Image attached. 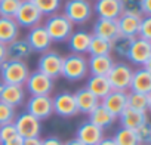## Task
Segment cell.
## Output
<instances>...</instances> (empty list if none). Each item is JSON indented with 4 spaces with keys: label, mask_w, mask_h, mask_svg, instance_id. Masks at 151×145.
<instances>
[{
    "label": "cell",
    "mask_w": 151,
    "mask_h": 145,
    "mask_svg": "<svg viewBox=\"0 0 151 145\" xmlns=\"http://www.w3.org/2000/svg\"><path fill=\"white\" fill-rule=\"evenodd\" d=\"M6 59H8V56H6V45L0 43V64H3Z\"/></svg>",
    "instance_id": "obj_44"
},
{
    "label": "cell",
    "mask_w": 151,
    "mask_h": 145,
    "mask_svg": "<svg viewBox=\"0 0 151 145\" xmlns=\"http://www.w3.org/2000/svg\"><path fill=\"white\" fill-rule=\"evenodd\" d=\"M122 14H130V15H139L141 14V0H120Z\"/></svg>",
    "instance_id": "obj_37"
},
{
    "label": "cell",
    "mask_w": 151,
    "mask_h": 145,
    "mask_svg": "<svg viewBox=\"0 0 151 145\" xmlns=\"http://www.w3.org/2000/svg\"><path fill=\"white\" fill-rule=\"evenodd\" d=\"M19 37V25L14 18L0 17V43L9 45Z\"/></svg>",
    "instance_id": "obj_26"
},
{
    "label": "cell",
    "mask_w": 151,
    "mask_h": 145,
    "mask_svg": "<svg viewBox=\"0 0 151 145\" xmlns=\"http://www.w3.org/2000/svg\"><path fill=\"white\" fill-rule=\"evenodd\" d=\"M15 136H18V133H17L14 123H8V124L0 126V142H5V141L15 138Z\"/></svg>",
    "instance_id": "obj_39"
},
{
    "label": "cell",
    "mask_w": 151,
    "mask_h": 145,
    "mask_svg": "<svg viewBox=\"0 0 151 145\" xmlns=\"http://www.w3.org/2000/svg\"><path fill=\"white\" fill-rule=\"evenodd\" d=\"M22 145H42V139H40V136H37V138H25V139H22Z\"/></svg>",
    "instance_id": "obj_43"
},
{
    "label": "cell",
    "mask_w": 151,
    "mask_h": 145,
    "mask_svg": "<svg viewBox=\"0 0 151 145\" xmlns=\"http://www.w3.org/2000/svg\"><path fill=\"white\" fill-rule=\"evenodd\" d=\"M138 145H145V144H138Z\"/></svg>",
    "instance_id": "obj_48"
},
{
    "label": "cell",
    "mask_w": 151,
    "mask_h": 145,
    "mask_svg": "<svg viewBox=\"0 0 151 145\" xmlns=\"http://www.w3.org/2000/svg\"><path fill=\"white\" fill-rule=\"evenodd\" d=\"M25 108H27L25 111L28 114L34 116L40 121L42 120H47L53 114L52 96H30V99L27 101Z\"/></svg>",
    "instance_id": "obj_12"
},
{
    "label": "cell",
    "mask_w": 151,
    "mask_h": 145,
    "mask_svg": "<svg viewBox=\"0 0 151 145\" xmlns=\"http://www.w3.org/2000/svg\"><path fill=\"white\" fill-rule=\"evenodd\" d=\"M25 40L30 45L31 50L33 52H39V53H43V52L49 50L50 49V45H52V40H50L47 31L45 30V27L42 24L30 28Z\"/></svg>",
    "instance_id": "obj_13"
},
{
    "label": "cell",
    "mask_w": 151,
    "mask_h": 145,
    "mask_svg": "<svg viewBox=\"0 0 151 145\" xmlns=\"http://www.w3.org/2000/svg\"><path fill=\"white\" fill-rule=\"evenodd\" d=\"M91 39H92V33H88L85 30L73 31L71 36L68 37V40H67L71 53H76V55H85V53H88Z\"/></svg>",
    "instance_id": "obj_21"
},
{
    "label": "cell",
    "mask_w": 151,
    "mask_h": 145,
    "mask_svg": "<svg viewBox=\"0 0 151 145\" xmlns=\"http://www.w3.org/2000/svg\"><path fill=\"white\" fill-rule=\"evenodd\" d=\"M73 95H74V99H76L77 110H79V113H82V114H88V116H89V114L101 104V101H99L93 93H91L86 88L77 89Z\"/></svg>",
    "instance_id": "obj_19"
},
{
    "label": "cell",
    "mask_w": 151,
    "mask_h": 145,
    "mask_svg": "<svg viewBox=\"0 0 151 145\" xmlns=\"http://www.w3.org/2000/svg\"><path fill=\"white\" fill-rule=\"evenodd\" d=\"M88 58L85 55L70 53L62 58L61 76L68 82H80L88 76Z\"/></svg>",
    "instance_id": "obj_2"
},
{
    "label": "cell",
    "mask_w": 151,
    "mask_h": 145,
    "mask_svg": "<svg viewBox=\"0 0 151 145\" xmlns=\"http://www.w3.org/2000/svg\"><path fill=\"white\" fill-rule=\"evenodd\" d=\"M142 17L139 15H130V14H122L116 22H117V28H119V34L120 36H126L130 39L138 37V31H139V24H141Z\"/></svg>",
    "instance_id": "obj_18"
},
{
    "label": "cell",
    "mask_w": 151,
    "mask_h": 145,
    "mask_svg": "<svg viewBox=\"0 0 151 145\" xmlns=\"http://www.w3.org/2000/svg\"><path fill=\"white\" fill-rule=\"evenodd\" d=\"M93 14L104 19H117L122 15L120 0H95L92 5Z\"/></svg>",
    "instance_id": "obj_17"
},
{
    "label": "cell",
    "mask_w": 151,
    "mask_h": 145,
    "mask_svg": "<svg viewBox=\"0 0 151 145\" xmlns=\"http://www.w3.org/2000/svg\"><path fill=\"white\" fill-rule=\"evenodd\" d=\"M119 123L122 127L124 129H130V130H135L138 129L142 123H145L148 120V114L147 113H142V111H136L130 107H126L120 114H119Z\"/></svg>",
    "instance_id": "obj_20"
},
{
    "label": "cell",
    "mask_w": 151,
    "mask_h": 145,
    "mask_svg": "<svg viewBox=\"0 0 151 145\" xmlns=\"http://www.w3.org/2000/svg\"><path fill=\"white\" fill-rule=\"evenodd\" d=\"M86 89L91 93H93L99 101H102L111 92V86L107 80V76H91V79L86 83Z\"/></svg>",
    "instance_id": "obj_27"
},
{
    "label": "cell",
    "mask_w": 151,
    "mask_h": 145,
    "mask_svg": "<svg viewBox=\"0 0 151 145\" xmlns=\"http://www.w3.org/2000/svg\"><path fill=\"white\" fill-rule=\"evenodd\" d=\"M14 124H15L18 136H21L22 139L37 138L42 133V121L39 118H36L34 116L28 114L27 111L17 116L15 120H14Z\"/></svg>",
    "instance_id": "obj_10"
},
{
    "label": "cell",
    "mask_w": 151,
    "mask_h": 145,
    "mask_svg": "<svg viewBox=\"0 0 151 145\" xmlns=\"http://www.w3.org/2000/svg\"><path fill=\"white\" fill-rule=\"evenodd\" d=\"M127 107L148 113L151 108V93H136V92H127Z\"/></svg>",
    "instance_id": "obj_29"
},
{
    "label": "cell",
    "mask_w": 151,
    "mask_h": 145,
    "mask_svg": "<svg viewBox=\"0 0 151 145\" xmlns=\"http://www.w3.org/2000/svg\"><path fill=\"white\" fill-rule=\"evenodd\" d=\"M113 65H114V59L111 55L91 56L88 59V71L92 76H107Z\"/></svg>",
    "instance_id": "obj_23"
},
{
    "label": "cell",
    "mask_w": 151,
    "mask_h": 145,
    "mask_svg": "<svg viewBox=\"0 0 151 145\" xmlns=\"http://www.w3.org/2000/svg\"><path fill=\"white\" fill-rule=\"evenodd\" d=\"M33 50L25 39H15L9 45H6V56L12 61H25L31 56Z\"/></svg>",
    "instance_id": "obj_22"
},
{
    "label": "cell",
    "mask_w": 151,
    "mask_h": 145,
    "mask_svg": "<svg viewBox=\"0 0 151 145\" xmlns=\"http://www.w3.org/2000/svg\"><path fill=\"white\" fill-rule=\"evenodd\" d=\"M126 58L132 64L138 65V68L151 67V42L135 37Z\"/></svg>",
    "instance_id": "obj_9"
},
{
    "label": "cell",
    "mask_w": 151,
    "mask_h": 145,
    "mask_svg": "<svg viewBox=\"0 0 151 145\" xmlns=\"http://www.w3.org/2000/svg\"><path fill=\"white\" fill-rule=\"evenodd\" d=\"M132 42H133V39L119 34L114 40H111V52H114L120 58H126L129 53V49L132 46Z\"/></svg>",
    "instance_id": "obj_31"
},
{
    "label": "cell",
    "mask_w": 151,
    "mask_h": 145,
    "mask_svg": "<svg viewBox=\"0 0 151 145\" xmlns=\"http://www.w3.org/2000/svg\"><path fill=\"white\" fill-rule=\"evenodd\" d=\"M45 30L47 31L52 43H62L67 42L68 37L71 36V33L74 31V25L67 19V17H64V14H53L50 17L46 18L45 21Z\"/></svg>",
    "instance_id": "obj_3"
},
{
    "label": "cell",
    "mask_w": 151,
    "mask_h": 145,
    "mask_svg": "<svg viewBox=\"0 0 151 145\" xmlns=\"http://www.w3.org/2000/svg\"><path fill=\"white\" fill-rule=\"evenodd\" d=\"M15 117H17L15 108L0 101V126L8 124V123H14Z\"/></svg>",
    "instance_id": "obj_36"
},
{
    "label": "cell",
    "mask_w": 151,
    "mask_h": 145,
    "mask_svg": "<svg viewBox=\"0 0 151 145\" xmlns=\"http://www.w3.org/2000/svg\"><path fill=\"white\" fill-rule=\"evenodd\" d=\"M141 14L142 17L151 15V0H141Z\"/></svg>",
    "instance_id": "obj_40"
},
{
    "label": "cell",
    "mask_w": 151,
    "mask_h": 145,
    "mask_svg": "<svg viewBox=\"0 0 151 145\" xmlns=\"http://www.w3.org/2000/svg\"><path fill=\"white\" fill-rule=\"evenodd\" d=\"M76 138H77L83 145H98L104 138V130L88 120V121H83L77 127Z\"/></svg>",
    "instance_id": "obj_15"
},
{
    "label": "cell",
    "mask_w": 151,
    "mask_h": 145,
    "mask_svg": "<svg viewBox=\"0 0 151 145\" xmlns=\"http://www.w3.org/2000/svg\"><path fill=\"white\" fill-rule=\"evenodd\" d=\"M101 105L116 118L119 117V114L127 107V92H122V90H111L101 102Z\"/></svg>",
    "instance_id": "obj_16"
},
{
    "label": "cell",
    "mask_w": 151,
    "mask_h": 145,
    "mask_svg": "<svg viewBox=\"0 0 151 145\" xmlns=\"http://www.w3.org/2000/svg\"><path fill=\"white\" fill-rule=\"evenodd\" d=\"M3 88H5V83L0 82V95H2V92H3Z\"/></svg>",
    "instance_id": "obj_47"
},
{
    "label": "cell",
    "mask_w": 151,
    "mask_h": 145,
    "mask_svg": "<svg viewBox=\"0 0 151 145\" xmlns=\"http://www.w3.org/2000/svg\"><path fill=\"white\" fill-rule=\"evenodd\" d=\"M98 145H116V142L113 138H102V141Z\"/></svg>",
    "instance_id": "obj_45"
},
{
    "label": "cell",
    "mask_w": 151,
    "mask_h": 145,
    "mask_svg": "<svg viewBox=\"0 0 151 145\" xmlns=\"http://www.w3.org/2000/svg\"><path fill=\"white\" fill-rule=\"evenodd\" d=\"M64 145H83L77 138H73V139H68V141H65L64 142Z\"/></svg>",
    "instance_id": "obj_46"
},
{
    "label": "cell",
    "mask_w": 151,
    "mask_h": 145,
    "mask_svg": "<svg viewBox=\"0 0 151 145\" xmlns=\"http://www.w3.org/2000/svg\"><path fill=\"white\" fill-rule=\"evenodd\" d=\"M92 36H98L107 40H114L119 36V28L116 19H104L98 18L92 27Z\"/></svg>",
    "instance_id": "obj_24"
},
{
    "label": "cell",
    "mask_w": 151,
    "mask_h": 145,
    "mask_svg": "<svg viewBox=\"0 0 151 145\" xmlns=\"http://www.w3.org/2000/svg\"><path fill=\"white\" fill-rule=\"evenodd\" d=\"M92 3L89 0H67L64 5V17L74 24H86L92 18Z\"/></svg>",
    "instance_id": "obj_4"
},
{
    "label": "cell",
    "mask_w": 151,
    "mask_h": 145,
    "mask_svg": "<svg viewBox=\"0 0 151 145\" xmlns=\"http://www.w3.org/2000/svg\"><path fill=\"white\" fill-rule=\"evenodd\" d=\"M25 90L31 96H50L55 89V80L45 76L40 71H33L25 80Z\"/></svg>",
    "instance_id": "obj_5"
},
{
    "label": "cell",
    "mask_w": 151,
    "mask_h": 145,
    "mask_svg": "<svg viewBox=\"0 0 151 145\" xmlns=\"http://www.w3.org/2000/svg\"><path fill=\"white\" fill-rule=\"evenodd\" d=\"M132 67L126 62H114L110 72L107 74V80L111 86V90H122L127 92L130 79H132Z\"/></svg>",
    "instance_id": "obj_6"
},
{
    "label": "cell",
    "mask_w": 151,
    "mask_h": 145,
    "mask_svg": "<svg viewBox=\"0 0 151 145\" xmlns=\"http://www.w3.org/2000/svg\"><path fill=\"white\" fill-rule=\"evenodd\" d=\"M0 145H22V138L21 136H15V138H11L5 142H0Z\"/></svg>",
    "instance_id": "obj_42"
},
{
    "label": "cell",
    "mask_w": 151,
    "mask_h": 145,
    "mask_svg": "<svg viewBox=\"0 0 151 145\" xmlns=\"http://www.w3.org/2000/svg\"><path fill=\"white\" fill-rule=\"evenodd\" d=\"M14 19L17 21V24L19 25V28H33L36 25H40L43 15L40 14V11L34 6V3L31 0H22L21 6L18 9V12L15 14Z\"/></svg>",
    "instance_id": "obj_7"
},
{
    "label": "cell",
    "mask_w": 151,
    "mask_h": 145,
    "mask_svg": "<svg viewBox=\"0 0 151 145\" xmlns=\"http://www.w3.org/2000/svg\"><path fill=\"white\" fill-rule=\"evenodd\" d=\"M129 92L151 93V67H141L132 72Z\"/></svg>",
    "instance_id": "obj_14"
},
{
    "label": "cell",
    "mask_w": 151,
    "mask_h": 145,
    "mask_svg": "<svg viewBox=\"0 0 151 145\" xmlns=\"http://www.w3.org/2000/svg\"><path fill=\"white\" fill-rule=\"evenodd\" d=\"M22 0H0V17L14 18L18 12Z\"/></svg>",
    "instance_id": "obj_34"
},
{
    "label": "cell",
    "mask_w": 151,
    "mask_h": 145,
    "mask_svg": "<svg viewBox=\"0 0 151 145\" xmlns=\"http://www.w3.org/2000/svg\"><path fill=\"white\" fill-rule=\"evenodd\" d=\"M116 117L114 116H111L101 104L89 114V121L91 123H93L95 126H98L99 129H107V127H111L114 123H116Z\"/></svg>",
    "instance_id": "obj_28"
},
{
    "label": "cell",
    "mask_w": 151,
    "mask_h": 145,
    "mask_svg": "<svg viewBox=\"0 0 151 145\" xmlns=\"http://www.w3.org/2000/svg\"><path fill=\"white\" fill-rule=\"evenodd\" d=\"M31 2L43 17L45 15L50 17L53 14H58V9L61 8V0H31Z\"/></svg>",
    "instance_id": "obj_32"
},
{
    "label": "cell",
    "mask_w": 151,
    "mask_h": 145,
    "mask_svg": "<svg viewBox=\"0 0 151 145\" xmlns=\"http://www.w3.org/2000/svg\"><path fill=\"white\" fill-rule=\"evenodd\" d=\"M88 53L91 56H99V55H111V42L98 36H92Z\"/></svg>",
    "instance_id": "obj_30"
},
{
    "label": "cell",
    "mask_w": 151,
    "mask_h": 145,
    "mask_svg": "<svg viewBox=\"0 0 151 145\" xmlns=\"http://www.w3.org/2000/svg\"><path fill=\"white\" fill-rule=\"evenodd\" d=\"M135 135H136V139L139 144H145L148 145L151 142V124H150V120H147L145 123H142L138 129L133 130Z\"/></svg>",
    "instance_id": "obj_35"
},
{
    "label": "cell",
    "mask_w": 151,
    "mask_h": 145,
    "mask_svg": "<svg viewBox=\"0 0 151 145\" xmlns=\"http://www.w3.org/2000/svg\"><path fill=\"white\" fill-rule=\"evenodd\" d=\"M30 72H31L30 67L27 65L25 61L6 59L3 64H0V79L5 85L24 86Z\"/></svg>",
    "instance_id": "obj_1"
},
{
    "label": "cell",
    "mask_w": 151,
    "mask_h": 145,
    "mask_svg": "<svg viewBox=\"0 0 151 145\" xmlns=\"http://www.w3.org/2000/svg\"><path fill=\"white\" fill-rule=\"evenodd\" d=\"M116 145H138V139H136V135L133 130L130 129H124V127H120L116 135L113 136Z\"/></svg>",
    "instance_id": "obj_33"
},
{
    "label": "cell",
    "mask_w": 151,
    "mask_h": 145,
    "mask_svg": "<svg viewBox=\"0 0 151 145\" xmlns=\"http://www.w3.org/2000/svg\"><path fill=\"white\" fill-rule=\"evenodd\" d=\"M42 145H64V142L58 136H47L42 139Z\"/></svg>",
    "instance_id": "obj_41"
},
{
    "label": "cell",
    "mask_w": 151,
    "mask_h": 145,
    "mask_svg": "<svg viewBox=\"0 0 151 145\" xmlns=\"http://www.w3.org/2000/svg\"><path fill=\"white\" fill-rule=\"evenodd\" d=\"M52 108H53V114H56L62 118H70V117H74L79 114L74 95L71 92H61L56 96H53Z\"/></svg>",
    "instance_id": "obj_11"
},
{
    "label": "cell",
    "mask_w": 151,
    "mask_h": 145,
    "mask_svg": "<svg viewBox=\"0 0 151 145\" xmlns=\"http://www.w3.org/2000/svg\"><path fill=\"white\" fill-rule=\"evenodd\" d=\"M0 101L14 108L21 107L25 101V89L17 85H5L3 92L0 95Z\"/></svg>",
    "instance_id": "obj_25"
},
{
    "label": "cell",
    "mask_w": 151,
    "mask_h": 145,
    "mask_svg": "<svg viewBox=\"0 0 151 145\" xmlns=\"http://www.w3.org/2000/svg\"><path fill=\"white\" fill-rule=\"evenodd\" d=\"M138 37L151 42V17H142L141 24H139Z\"/></svg>",
    "instance_id": "obj_38"
},
{
    "label": "cell",
    "mask_w": 151,
    "mask_h": 145,
    "mask_svg": "<svg viewBox=\"0 0 151 145\" xmlns=\"http://www.w3.org/2000/svg\"><path fill=\"white\" fill-rule=\"evenodd\" d=\"M62 58L56 50H46L40 55L37 61V71L43 72L45 76L50 79H58L61 76V68H62Z\"/></svg>",
    "instance_id": "obj_8"
}]
</instances>
